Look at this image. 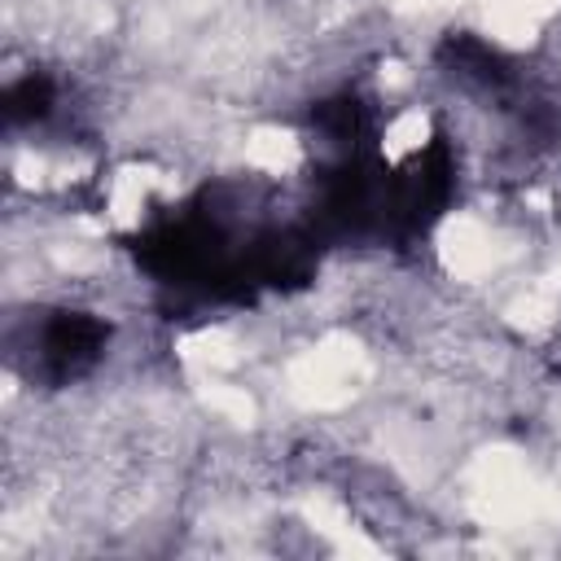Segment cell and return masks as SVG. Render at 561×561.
<instances>
[{
	"mask_svg": "<svg viewBox=\"0 0 561 561\" xmlns=\"http://www.w3.org/2000/svg\"><path fill=\"white\" fill-rule=\"evenodd\" d=\"M110 329L88 316V311H57L44 329H39V368L53 377V381H66V377H79L83 368L96 364L101 346H105Z\"/></svg>",
	"mask_w": 561,
	"mask_h": 561,
	"instance_id": "6da1fadb",
	"label": "cell"
},
{
	"mask_svg": "<svg viewBox=\"0 0 561 561\" xmlns=\"http://www.w3.org/2000/svg\"><path fill=\"white\" fill-rule=\"evenodd\" d=\"M48 105H53V88H48V79H35V75L18 79V83L4 92V114H9V123H35V118L48 114Z\"/></svg>",
	"mask_w": 561,
	"mask_h": 561,
	"instance_id": "7a4b0ae2",
	"label": "cell"
}]
</instances>
